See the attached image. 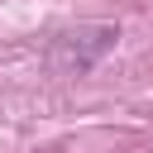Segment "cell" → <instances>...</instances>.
Masks as SVG:
<instances>
[{"label":"cell","instance_id":"1","mask_svg":"<svg viewBox=\"0 0 153 153\" xmlns=\"http://www.w3.org/2000/svg\"><path fill=\"white\" fill-rule=\"evenodd\" d=\"M115 43H120V29H115V24H76V29H62V33H53V43H48V67H53L57 76H81V72H91Z\"/></svg>","mask_w":153,"mask_h":153}]
</instances>
